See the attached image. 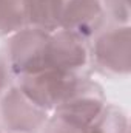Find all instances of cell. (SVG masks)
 Returning a JSON list of instances; mask_svg holds the SVG:
<instances>
[{"label": "cell", "instance_id": "cell-9", "mask_svg": "<svg viewBox=\"0 0 131 133\" xmlns=\"http://www.w3.org/2000/svg\"><path fill=\"white\" fill-rule=\"evenodd\" d=\"M31 0H0V36L16 34L30 23Z\"/></svg>", "mask_w": 131, "mask_h": 133}, {"label": "cell", "instance_id": "cell-6", "mask_svg": "<svg viewBox=\"0 0 131 133\" xmlns=\"http://www.w3.org/2000/svg\"><path fill=\"white\" fill-rule=\"evenodd\" d=\"M96 62L102 68L127 74L130 71V28H116L103 33L94 46Z\"/></svg>", "mask_w": 131, "mask_h": 133}, {"label": "cell", "instance_id": "cell-2", "mask_svg": "<svg viewBox=\"0 0 131 133\" xmlns=\"http://www.w3.org/2000/svg\"><path fill=\"white\" fill-rule=\"evenodd\" d=\"M79 77L72 71L45 70L35 74L22 76L19 88L43 110L56 108L71 95Z\"/></svg>", "mask_w": 131, "mask_h": 133}, {"label": "cell", "instance_id": "cell-3", "mask_svg": "<svg viewBox=\"0 0 131 133\" xmlns=\"http://www.w3.org/2000/svg\"><path fill=\"white\" fill-rule=\"evenodd\" d=\"M105 105V96L97 84L79 79L71 95L56 107V116L68 124L88 130Z\"/></svg>", "mask_w": 131, "mask_h": 133}, {"label": "cell", "instance_id": "cell-7", "mask_svg": "<svg viewBox=\"0 0 131 133\" xmlns=\"http://www.w3.org/2000/svg\"><path fill=\"white\" fill-rule=\"evenodd\" d=\"M49 70L72 71L88 62V50L83 39L66 30H56L49 36L48 48Z\"/></svg>", "mask_w": 131, "mask_h": 133}, {"label": "cell", "instance_id": "cell-4", "mask_svg": "<svg viewBox=\"0 0 131 133\" xmlns=\"http://www.w3.org/2000/svg\"><path fill=\"white\" fill-rule=\"evenodd\" d=\"M3 122L14 132H33L46 119V110L40 108L19 87L11 88L2 102Z\"/></svg>", "mask_w": 131, "mask_h": 133}, {"label": "cell", "instance_id": "cell-10", "mask_svg": "<svg viewBox=\"0 0 131 133\" xmlns=\"http://www.w3.org/2000/svg\"><path fill=\"white\" fill-rule=\"evenodd\" d=\"M88 133H128V119L116 105H105L97 119L88 127Z\"/></svg>", "mask_w": 131, "mask_h": 133}, {"label": "cell", "instance_id": "cell-8", "mask_svg": "<svg viewBox=\"0 0 131 133\" xmlns=\"http://www.w3.org/2000/svg\"><path fill=\"white\" fill-rule=\"evenodd\" d=\"M65 0H31L30 23L34 28L53 33L60 28V17Z\"/></svg>", "mask_w": 131, "mask_h": 133}, {"label": "cell", "instance_id": "cell-13", "mask_svg": "<svg viewBox=\"0 0 131 133\" xmlns=\"http://www.w3.org/2000/svg\"><path fill=\"white\" fill-rule=\"evenodd\" d=\"M5 82H6V71H5V66L0 62V90L5 87Z\"/></svg>", "mask_w": 131, "mask_h": 133}, {"label": "cell", "instance_id": "cell-12", "mask_svg": "<svg viewBox=\"0 0 131 133\" xmlns=\"http://www.w3.org/2000/svg\"><path fill=\"white\" fill-rule=\"evenodd\" d=\"M105 3L116 19L128 20V0H105Z\"/></svg>", "mask_w": 131, "mask_h": 133}, {"label": "cell", "instance_id": "cell-1", "mask_svg": "<svg viewBox=\"0 0 131 133\" xmlns=\"http://www.w3.org/2000/svg\"><path fill=\"white\" fill-rule=\"evenodd\" d=\"M51 33L39 28H23L16 33L9 43V65L22 76L49 70L48 48Z\"/></svg>", "mask_w": 131, "mask_h": 133}, {"label": "cell", "instance_id": "cell-11", "mask_svg": "<svg viewBox=\"0 0 131 133\" xmlns=\"http://www.w3.org/2000/svg\"><path fill=\"white\" fill-rule=\"evenodd\" d=\"M46 129H48L46 133H88V130L80 129V127H76V125H72V124H68V122L62 121V119L57 118V116L48 124Z\"/></svg>", "mask_w": 131, "mask_h": 133}, {"label": "cell", "instance_id": "cell-5", "mask_svg": "<svg viewBox=\"0 0 131 133\" xmlns=\"http://www.w3.org/2000/svg\"><path fill=\"white\" fill-rule=\"evenodd\" d=\"M105 19L102 0H65L60 28L85 39L100 28Z\"/></svg>", "mask_w": 131, "mask_h": 133}]
</instances>
